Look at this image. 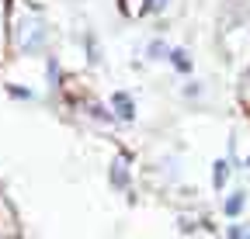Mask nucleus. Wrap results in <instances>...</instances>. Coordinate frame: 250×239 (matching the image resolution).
<instances>
[{
  "mask_svg": "<svg viewBox=\"0 0 250 239\" xmlns=\"http://www.w3.org/2000/svg\"><path fill=\"white\" fill-rule=\"evenodd\" d=\"M49 24L39 18V14H24L21 21H18V49L21 52H42L45 45H49Z\"/></svg>",
  "mask_w": 250,
  "mask_h": 239,
  "instance_id": "f257e3e1",
  "label": "nucleus"
},
{
  "mask_svg": "<svg viewBox=\"0 0 250 239\" xmlns=\"http://www.w3.org/2000/svg\"><path fill=\"white\" fill-rule=\"evenodd\" d=\"M111 114L118 118V122H136V101H132V94L129 91H115L111 94Z\"/></svg>",
  "mask_w": 250,
  "mask_h": 239,
  "instance_id": "f03ea898",
  "label": "nucleus"
},
{
  "mask_svg": "<svg viewBox=\"0 0 250 239\" xmlns=\"http://www.w3.org/2000/svg\"><path fill=\"white\" fill-rule=\"evenodd\" d=\"M167 63H170V66H174L181 76H188V73L195 70V63H191V55H188V49H181V45L167 52Z\"/></svg>",
  "mask_w": 250,
  "mask_h": 239,
  "instance_id": "7ed1b4c3",
  "label": "nucleus"
},
{
  "mask_svg": "<svg viewBox=\"0 0 250 239\" xmlns=\"http://www.w3.org/2000/svg\"><path fill=\"white\" fill-rule=\"evenodd\" d=\"M226 181H229V160H215V166H212V187L223 191Z\"/></svg>",
  "mask_w": 250,
  "mask_h": 239,
  "instance_id": "20e7f679",
  "label": "nucleus"
},
{
  "mask_svg": "<svg viewBox=\"0 0 250 239\" xmlns=\"http://www.w3.org/2000/svg\"><path fill=\"white\" fill-rule=\"evenodd\" d=\"M167 52H170V45H167L164 38H153V42L146 45V59H153V63H160V59H167Z\"/></svg>",
  "mask_w": 250,
  "mask_h": 239,
  "instance_id": "39448f33",
  "label": "nucleus"
},
{
  "mask_svg": "<svg viewBox=\"0 0 250 239\" xmlns=\"http://www.w3.org/2000/svg\"><path fill=\"white\" fill-rule=\"evenodd\" d=\"M243 201H247V194H243V191H236V194L223 204V212H226L229 219H233V215H240V212H243Z\"/></svg>",
  "mask_w": 250,
  "mask_h": 239,
  "instance_id": "423d86ee",
  "label": "nucleus"
},
{
  "mask_svg": "<svg viewBox=\"0 0 250 239\" xmlns=\"http://www.w3.org/2000/svg\"><path fill=\"white\" fill-rule=\"evenodd\" d=\"M7 94L18 97V101H35V91H31V87H7Z\"/></svg>",
  "mask_w": 250,
  "mask_h": 239,
  "instance_id": "0eeeda50",
  "label": "nucleus"
},
{
  "mask_svg": "<svg viewBox=\"0 0 250 239\" xmlns=\"http://www.w3.org/2000/svg\"><path fill=\"white\" fill-rule=\"evenodd\" d=\"M45 76H49V87H56V80H59V66H56V59L49 55V63H45Z\"/></svg>",
  "mask_w": 250,
  "mask_h": 239,
  "instance_id": "6e6552de",
  "label": "nucleus"
},
{
  "mask_svg": "<svg viewBox=\"0 0 250 239\" xmlns=\"http://www.w3.org/2000/svg\"><path fill=\"white\" fill-rule=\"evenodd\" d=\"M167 4H170V0H149V4H146L143 11H146V14H160V11H164Z\"/></svg>",
  "mask_w": 250,
  "mask_h": 239,
  "instance_id": "1a4fd4ad",
  "label": "nucleus"
},
{
  "mask_svg": "<svg viewBox=\"0 0 250 239\" xmlns=\"http://www.w3.org/2000/svg\"><path fill=\"white\" fill-rule=\"evenodd\" d=\"M229 239H250V229L247 225H233L229 229Z\"/></svg>",
  "mask_w": 250,
  "mask_h": 239,
  "instance_id": "9d476101",
  "label": "nucleus"
},
{
  "mask_svg": "<svg viewBox=\"0 0 250 239\" xmlns=\"http://www.w3.org/2000/svg\"><path fill=\"white\" fill-rule=\"evenodd\" d=\"M115 181L125 184V160H115Z\"/></svg>",
  "mask_w": 250,
  "mask_h": 239,
  "instance_id": "9b49d317",
  "label": "nucleus"
},
{
  "mask_svg": "<svg viewBox=\"0 0 250 239\" xmlns=\"http://www.w3.org/2000/svg\"><path fill=\"white\" fill-rule=\"evenodd\" d=\"M184 97H202V83H188L184 87Z\"/></svg>",
  "mask_w": 250,
  "mask_h": 239,
  "instance_id": "f8f14e48",
  "label": "nucleus"
},
{
  "mask_svg": "<svg viewBox=\"0 0 250 239\" xmlns=\"http://www.w3.org/2000/svg\"><path fill=\"white\" fill-rule=\"evenodd\" d=\"M0 18H4V4H0Z\"/></svg>",
  "mask_w": 250,
  "mask_h": 239,
  "instance_id": "ddd939ff",
  "label": "nucleus"
}]
</instances>
